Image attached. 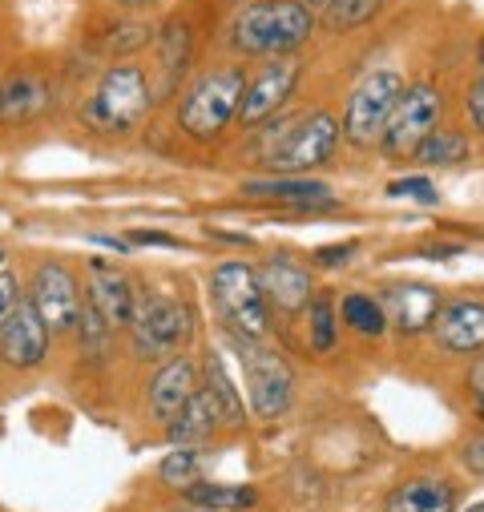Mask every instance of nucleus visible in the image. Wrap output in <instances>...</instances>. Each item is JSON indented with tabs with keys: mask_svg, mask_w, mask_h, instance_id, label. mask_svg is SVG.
Masks as SVG:
<instances>
[{
	"mask_svg": "<svg viewBox=\"0 0 484 512\" xmlns=\"http://www.w3.org/2000/svg\"><path fill=\"white\" fill-rule=\"evenodd\" d=\"M315 33V9L303 0H247L230 21V45L242 57H295Z\"/></svg>",
	"mask_w": 484,
	"mask_h": 512,
	"instance_id": "nucleus-1",
	"label": "nucleus"
},
{
	"mask_svg": "<svg viewBox=\"0 0 484 512\" xmlns=\"http://www.w3.org/2000/svg\"><path fill=\"white\" fill-rule=\"evenodd\" d=\"M339 117L327 109H311L287 121H275L259 138V162L275 178H303L307 170L323 166L339 146Z\"/></svg>",
	"mask_w": 484,
	"mask_h": 512,
	"instance_id": "nucleus-2",
	"label": "nucleus"
},
{
	"mask_svg": "<svg viewBox=\"0 0 484 512\" xmlns=\"http://www.w3.org/2000/svg\"><path fill=\"white\" fill-rule=\"evenodd\" d=\"M146 113H150V81L134 61L109 65L93 85L89 101L81 105V121L93 134H109V138L138 130Z\"/></svg>",
	"mask_w": 484,
	"mask_h": 512,
	"instance_id": "nucleus-3",
	"label": "nucleus"
},
{
	"mask_svg": "<svg viewBox=\"0 0 484 512\" xmlns=\"http://www.w3.org/2000/svg\"><path fill=\"white\" fill-rule=\"evenodd\" d=\"M242 93H247V77H242L238 65H222V69L202 73L186 89V97L178 105L182 134L194 138V142H214L226 130V125L238 117Z\"/></svg>",
	"mask_w": 484,
	"mask_h": 512,
	"instance_id": "nucleus-4",
	"label": "nucleus"
},
{
	"mask_svg": "<svg viewBox=\"0 0 484 512\" xmlns=\"http://www.w3.org/2000/svg\"><path fill=\"white\" fill-rule=\"evenodd\" d=\"M230 343L238 351L242 375H247V392H251L255 416H263V420L283 416L291 408V396H295V371H291V363L275 347H267L263 339L230 335Z\"/></svg>",
	"mask_w": 484,
	"mask_h": 512,
	"instance_id": "nucleus-5",
	"label": "nucleus"
},
{
	"mask_svg": "<svg viewBox=\"0 0 484 512\" xmlns=\"http://www.w3.org/2000/svg\"><path fill=\"white\" fill-rule=\"evenodd\" d=\"M400 93H404V77L396 69L368 73L347 97V109H343V121H339L343 138L351 146H359V150L376 146L384 138V130H388V117H392Z\"/></svg>",
	"mask_w": 484,
	"mask_h": 512,
	"instance_id": "nucleus-6",
	"label": "nucleus"
},
{
	"mask_svg": "<svg viewBox=\"0 0 484 512\" xmlns=\"http://www.w3.org/2000/svg\"><path fill=\"white\" fill-rule=\"evenodd\" d=\"M210 299L230 335L263 339L267 335V299L247 263H218L210 271Z\"/></svg>",
	"mask_w": 484,
	"mask_h": 512,
	"instance_id": "nucleus-7",
	"label": "nucleus"
},
{
	"mask_svg": "<svg viewBox=\"0 0 484 512\" xmlns=\"http://www.w3.org/2000/svg\"><path fill=\"white\" fill-rule=\"evenodd\" d=\"M130 339L134 351L146 359H166L174 351H182L194 339V315L186 303L166 299V295H150L134 303V319H130Z\"/></svg>",
	"mask_w": 484,
	"mask_h": 512,
	"instance_id": "nucleus-8",
	"label": "nucleus"
},
{
	"mask_svg": "<svg viewBox=\"0 0 484 512\" xmlns=\"http://www.w3.org/2000/svg\"><path fill=\"white\" fill-rule=\"evenodd\" d=\"M440 89L420 81V85H404L392 117H388V130L380 138L388 158H416V150L436 134L440 125Z\"/></svg>",
	"mask_w": 484,
	"mask_h": 512,
	"instance_id": "nucleus-9",
	"label": "nucleus"
},
{
	"mask_svg": "<svg viewBox=\"0 0 484 512\" xmlns=\"http://www.w3.org/2000/svg\"><path fill=\"white\" fill-rule=\"evenodd\" d=\"M299 73H303L299 57H275V61H267V65L247 81V93H242V105H238V121L247 125V130H255V125L271 121V117L287 105V97L295 93Z\"/></svg>",
	"mask_w": 484,
	"mask_h": 512,
	"instance_id": "nucleus-10",
	"label": "nucleus"
},
{
	"mask_svg": "<svg viewBox=\"0 0 484 512\" xmlns=\"http://www.w3.org/2000/svg\"><path fill=\"white\" fill-rule=\"evenodd\" d=\"M29 303L37 307V315L45 319V327L69 331L77 327V311H81V295H77V279L69 267L61 263H41L29 279Z\"/></svg>",
	"mask_w": 484,
	"mask_h": 512,
	"instance_id": "nucleus-11",
	"label": "nucleus"
},
{
	"mask_svg": "<svg viewBox=\"0 0 484 512\" xmlns=\"http://www.w3.org/2000/svg\"><path fill=\"white\" fill-rule=\"evenodd\" d=\"M49 327L37 315V307L29 299H17V307L9 311V319L0 323V359L9 367H37L49 355Z\"/></svg>",
	"mask_w": 484,
	"mask_h": 512,
	"instance_id": "nucleus-12",
	"label": "nucleus"
},
{
	"mask_svg": "<svg viewBox=\"0 0 484 512\" xmlns=\"http://www.w3.org/2000/svg\"><path fill=\"white\" fill-rule=\"evenodd\" d=\"M380 307H384V315H388L392 327L416 335V331H424V327L436 323V315H440V295H436V287H428V283H392V287H384Z\"/></svg>",
	"mask_w": 484,
	"mask_h": 512,
	"instance_id": "nucleus-13",
	"label": "nucleus"
},
{
	"mask_svg": "<svg viewBox=\"0 0 484 512\" xmlns=\"http://www.w3.org/2000/svg\"><path fill=\"white\" fill-rule=\"evenodd\" d=\"M436 343L452 355H476L484 347V303L476 299H456L448 307H440L436 323Z\"/></svg>",
	"mask_w": 484,
	"mask_h": 512,
	"instance_id": "nucleus-14",
	"label": "nucleus"
},
{
	"mask_svg": "<svg viewBox=\"0 0 484 512\" xmlns=\"http://www.w3.org/2000/svg\"><path fill=\"white\" fill-rule=\"evenodd\" d=\"M194 392H198V371H194V363H190L186 355L166 359V363L158 367V375L150 379V412H154V420L170 424V420L190 404Z\"/></svg>",
	"mask_w": 484,
	"mask_h": 512,
	"instance_id": "nucleus-15",
	"label": "nucleus"
},
{
	"mask_svg": "<svg viewBox=\"0 0 484 512\" xmlns=\"http://www.w3.org/2000/svg\"><path fill=\"white\" fill-rule=\"evenodd\" d=\"M255 279H259L263 299L275 303L279 311H287V315L307 311V303H311V275L299 263H291V259H267L255 271Z\"/></svg>",
	"mask_w": 484,
	"mask_h": 512,
	"instance_id": "nucleus-16",
	"label": "nucleus"
},
{
	"mask_svg": "<svg viewBox=\"0 0 484 512\" xmlns=\"http://www.w3.org/2000/svg\"><path fill=\"white\" fill-rule=\"evenodd\" d=\"M89 303H93V307H97V315L117 331V327H130L138 295H134V287H130V279H126V275H117L113 267H105V263H97V259H93Z\"/></svg>",
	"mask_w": 484,
	"mask_h": 512,
	"instance_id": "nucleus-17",
	"label": "nucleus"
},
{
	"mask_svg": "<svg viewBox=\"0 0 484 512\" xmlns=\"http://www.w3.org/2000/svg\"><path fill=\"white\" fill-rule=\"evenodd\" d=\"M218 424H222V408H218L214 392L210 388H198L190 396V404L166 424V436H170L174 448H198V444H206L218 432Z\"/></svg>",
	"mask_w": 484,
	"mask_h": 512,
	"instance_id": "nucleus-18",
	"label": "nucleus"
},
{
	"mask_svg": "<svg viewBox=\"0 0 484 512\" xmlns=\"http://www.w3.org/2000/svg\"><path fill=\"white\" fill-rule=\"evenodd\" d=\"M242 194L247 198H267L291 210H331L335 198L323 182L315 178H267V182H242Z\"/></svg>",
	"mask_w": 484,
	"mask_h": 512,
	"instance_id": "nucleus-19",
	"label": "nucleus"
},
{
	"mask_svg": "<svg viewBox=\"0 0 484 512\" xmlns=\"http://www.w3.org/2000/svg\"><path fill=\"white\" fill-rule=\"evenodd\" d=\"M384 512H456V492L440 476H412L388 492Z\"/></svg>",
	"mask_w": 484,
	"mask_h": 512,
	"instance_id": "nucleus-20",
	"label": "nucleus"
},
{
	"mask_svg": "<svg viewBox=\"0 0 484 512\" xmlns=\"http://www.w3.org/2000/svg\"><path fill=\"white\" fill-rule=\"evenodd\" d=\"M49 101H53V93L41 77H13L9 85H0V117L17 121V125L41 117L49 109Z\"/></svg>",
	"mask_w": 484,
	"mask_h": 512,
	"instance_id": "nucleus-21",
	"label": "nucleus"
},
{
	"mask_svg": "<svg viewBox=\"0 0 484 512\" xmlns=\"http://www.w3.org/2000/svg\"><path fill=\"white\" fill-rule=\"evenodd\" d=\"M206 388L214 392V400H218L226 424L238 428L242 420H247V416H242V400H238V392H234V379H230V371H226V363H222L218 351H210V359H206Z\"/></svg>",
	"mask_w": 484,
	"mask_h": 512,
	"instance_id": "nucleus-22",
	"label": "nucleus"
},
{
	"mask_svg": "<svg viewBox=\"0 0 484 512\" xmlns=\"http://www.w3.org/2000/svg\"><path fill=\"white\" fill-rule=\"evenodd\" d=\"M186 496H190V504H202L214 512H242L259 500L255 488H234V484H194Z\"/></svg>",
	"mask_w": 484,
	"mask_h": 512,
	"instance_id": "nucleus-23",
	"label": "nucleus"
},
{
	"mask_svg": "<svg viewBox=\"0 0 484 512\" xmlns=\"http://www.w3.org/2000/svg\"><path fill=\"white\" fill-rule=\"evenodd\" d=\"M339 315H343V323H347L351 331L372 335V339L384 335V327H388V315H384L380 299H372V295H347L343 307H339Z\"/></svg>",
	"mask_w": 484,
	"mask_h": 512,
	"instance_id": "nucleus-24",
	"label": "nucleus"
},
{
	"mask_svg": "<svg viewBox=\"0 0 484 512\" xmlns=\"http://www.w3.org/2000/svg\"><path fill=\"white\" fill-rule=\"evenodd\" d=\"M158 57H162V73H166V85L174 77H182V69L190 65V29L186 21H170L158 37Z\"/></svg>",
	"mask_w": 484,
	"mask_h": 512,
	"instance_id": "nucleus-25",
	"label": "nucleus"
},
{
	"mask_svg": "<svg viewBox=\"0 0 484 512\" xmlns=\"http://www.w3.org/2000/svg\"><path fill=\"white\" fill-rule=\"evenodd\" d=\"M380 9H384V0H327L323 17H327L331 33H351L359 25H368Z\"/></svg>",
	"mask_w": 484,
	"mask_h": 512,
	"instance_id": "nucleus-26",
	"label": "nucleus"
},
{
	"mask_svg": "<svg viewBox=\"0 0 484 512\" xmlns=\"http://www.w3.org/2000/svg\"><path fill=\"white\" fill-rule=\"evenodd\" d=\"M468 158V138L456 134V130H436L420 150H416V162L424 166H456Z\"/></svg>",
	"mask_w": 484,
	"mask_h": 512,
	"instance_id": "nucleus-27",
	"label": "nucleus"
},
{
	"mask_svg": "<svg viewBox=\"0 0 484 512\" xmlns=\"http://www.w3.org/2000/svg\"><path fill=\"white\" fill-rule=\"evenodd\" d=\"M77 335H81V351L89 355V359H101L105 351H109V339H113V327L97 315V307L85 299L81 303V311H77Z\"/></svg>",
	"mask_w": 484,
	"mask_h": 512,
	"instance_id": "nucleus-28",
	"label": "nucleus"
},
{
	"mask_svg": "<svg viewBox=\"0 0 484 512\" xmlns=\"http://www.w3.org/2000/svg\"><path fill=\"white\" fill-rule=\"evenodd\" d=\"M335 303L331 299H311L307 303V327H311V351L327 355L335 347Z\"/></svg>",
	"mask_w": 484,
	"mask_h": 512,
	"instance_id": "nucleus-29",
	"label": "nucleus"
},
{
	"mask_svg": "<svg viewBox=\"0 0 484 512\" xmlns=\"http://www.w3.org/2000/svg\"><path fill=\"white\" fill-rule=\"evenodd\" d=\"M158 476H162V484L190 492V488L198 484V452H194V448H174V452L158 464Z\"/></svg>",
	"mask_w": 484,
	"mask_h": 512,
	"instance_id": "nucleus-30",
	"label": "nucleus"
},
{
	"mask_svg": "<svg viewBox=\"0 0 484 512\" xmlns=\"http://www.w3.org/2000/svg\"><path fill=\"white\" fill-rule=\"evenodd\" d=\"M388 194L392 198H412V202H424V206L440 202V194H436V186L428 178H400V182L388 186Z\"/></svg>",
	"mask_w": 484,
	"mask_h": 512,
	"instance_id": "nucleus-31",
	"label": "nucleus"
},
{
	"mask_svg": "<svg viewBox=\"0 0 484 512\" xmlns=\"http://www.w3.org/2000/svg\"><path fill=\"white\" fill-rule=\"evenodd\" d=\"M351 250H355L351 242H343V246H319V250H315V263H319V267H343V263L351 259Z\"/></svg>",
	"mask_w": 484,
	"mask_h": 512,
	"instance_id": "nucleus-32",
	"label": "nucleus"
},
{
	"mask_svg": "<svg viewBox=\"0 0 484 512\" xmlns=\"http://www.w3.org/2000/svg\"><path fill=\"white\" fill-rule=\"evenodd\" d=\"M468 117H472V125H476V130L484 134V77L468 89Z\"/></svg>",
	"mask_w": 484,
	"mask_h": 512,
	"instance_id": "nucleus-33",
	"label": "nucleus"
},
{
	"mask_svg": "<svg viewBox=\"0 0 484 512\" xmlns=\"http://www.w3.org/2000/svg\"><path fill=\"white\" fill-rule=\"evenodd\" d=\"M13 307H17V283H13V275L0 271V323L9 319Z\"/></svg>",
	"mask_w": 484,
	"mask_h": 512,
	"instance_id": "nucleus-34",
	"label": "nucleus"
},
{
	"mask_svg": "<svg viewBox=\"0 0 484 512\" xmlns=\"http://www.w3.org/2000/svg\"><path fill=\"white\" fill-rule=\"evenodd\" d=\"M460 456H464V464H468V472H476V476H484V436H476V440H468Z\"/></svg>",
	"mask_w": 484,
	"mask_h": 512,
	"instance_id": "nucleus-35",
	"label": "nucleus"
},
{
	"mask_svg": "<svg viewBox=\"0 0 484 512\" xmlns=\"http://www.w3.org/2000/svg\"><path fill=\"white\" fill-rule=\"evenodd\" d=\"M130 242H138V246H178V238L162 234V230H134Z\"/></svg>",
	"mask_w": 484,
	"mask_h": 512,
	"instance_id": "nucleus-36",
	"label": "nucleus"
},
{
	"mask_svg": "<svg viewBox=\"0 0 484 512\" xmlns=\"http://www.w3.org/2000/svg\"><path fill=\"white\" fill-rule=\"evenodd\" d=\"M468 383H472V392L484 400V359H476V363H472V375H468Z\"/></svg>",
	"mask_w": 484,
	"mask_h": 512,
	"instance_id": "nucleus-37",
	"label": "nucleus"
},
{
	"mask_svg": "<svg viewBox=\"0 0 484 512\" xmlns=\"http://www.w3.org/2000/svg\"><path fill=\"white\" fill-rule=\"evenodd\" d=\"M93 242H97V246H109V250H117V254H126V242H121V238H109V234H97Z\"/></svg>",
	"mask_w": 484,
	"mask_h": 512,
	"instance_id": "nucleus-38",
	"label": "nucleus"
},
{
	"mask_svg": "<svg viewBox=\"0 0 484 512\" xmlns=\"http://www.w3.org/2000/svg\"><path fill=\"white\" fill-rule=\"evenodd\" d=\"M174 512H214V508H202V504H182V508H174Z\"/></svg>",
	"mask_w": 484,
	"mask_h": 512,
	"instance_id": "nucleus-39",
	"label": "nucleus"
},
{
	"mask_svg": "<svg viewBox=\"0 0 484 512\" xmlns=\"http://www.w3.org/2000/svg\"><path fill=\"white\" fill-rule=\"evenodd\" d=\"M117 5H126V9H142V5H150V0H117Z\"/></svg>",
	"mask_w": 484,
	"mask_h": 512,
	"instance_id": "nucleus-40",
	"label": "nucleus"
},
{
	"mask_svg": "<svg viewBox=\"0 0 484 512\" xmlns=\"http://www.w3.org/2000/svg\"><path fill=\"white\" fill-rule=\"evenodd\" d=\"M307 9H327V0H303Z\"/></svg>",
	"mask_w": 484,
	"mask_h": 512,
	"instance_id": "nucleus-41",
	"label": "nucleus"
},
{
	"mask_svg": "<svg viewBox=\"0 0 484 512\" xmlns=\"http://www.w3.org/2000/svg\"><path fill=\"white\" fill-rule=\"evenodd\" d=\"M476 57H480V69H484V37H480V49H476Z\"/></svg>",
	"mask_w": 484,
	"mask_h": 512,
	"instance_id": "nucleus-42",
	"label": "nucleus"
},
{
	"mask_svg": "<svg viewBox=\"0 0 484 512\" xmlns=\"http://www.w3.org/2000/svg\"><path fill=\"white\" fill-rule=\"evenodd\" d=\"M468 512H484V500H476V504H472V508H468Z\"/></svg>",
	"mask_w": 484,
	"mask_h": 512,
	"instance_id": "nucleus-43",
	"label": "nucleus"
},
{
	"mask_svg": "<svg viewBox=\"0 0 484 512\" xmlns=\"http://www.w3.org/2000/svg\"><path fill=\"white\" fill-rule=\"evenodd\" d=\"M0 267H5V250H0Z\"/></svg>",
	"mask_w": 484,
	"mask_h": 512,
	"instance_id": "nucleus-44",
	"label": "nucleus"
}]
</instances>
